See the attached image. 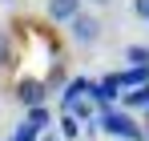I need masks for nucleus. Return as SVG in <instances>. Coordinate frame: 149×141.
Listing matches in <instances>:
<instances>
[{
    "mask_svg": "<svg viewBox=\"0 0 149 141\" xmlns=\"http://www.w3.org/2000/svg\"><path fill=\"white\" fill-rule=\"evenodd\" d=\"M97 129H105L109 137H121V141H145V129L129 117L125 109H101Z\"/></svg>",
    "mask_w": 149,
    "mask_h": 141,
    "instance_id": "f257e3e1",
    "label": "nucleus"
},
{
    "mask_svg": "<svg viewBox=\"0 0 149 141\" xmlns=\"http://www.w3.org/2000/svg\"><path fill=\"white\" fill-rule=\"evenodd\" d=\"M69 36H73L77 45H97L101 40V20L93 12H77L73 20H69Z\"/></svg>",
    "mask_w": 149,
    "mask_h": 141,
    "instance_id": "f03ea898",
    "label": "nucleus"
},
{
    "mask_svg": "<svg viewBox=\"0 0 149 141\" xmlns=\"http://www.w3.org/2000/svg\"><path fill=\"white\" fill-rule=\"evenodd\" d=\"M16 101H20L24 109H36V105H45V81H32V77L16 81Z\"/></svg>",
    "mask_w": 149,
    "mask_h": 141,
    "instance_id": "7ed1b4c3",
    "label": "nucleus"
},
{
    "mask_svg": "<svg viewBox=\"0 0 149 141\" xmlns=\"http://www.w3.org/2000/svg\"><path fill=\"white\" fill-rule=\"evenodd\" d=\"M81 4H85V0H49V8H45V12H49L52 24H69L77 12H81Z\"/></svg>",
    "mask_w": 149,
    "mask_h": 141,
    "instance_id": "20e7f679",
    "label": "nucleus"
},
{
    "mask_svg": "<svg viewBox=\"0 0 149 141\" xmlns=\"http://www.w3.org/2000/svg\"><path fill=\"white\" fill-rule=\"evenodd\" d=\"M81 97H89V77H73V81L65 85V93H61V113H65V109H73Z\"/></svg>",
    "mask_w": 149,
    "mask_h": 141,
    "instance_id": "39448f33",
    "label": "nucleus"
},
{
    "mask_svg": "<svg viewBox=\"0 0 149 141\" xmlns=\"http://www.w3.org/2000/svg\"><path fill=\"white\" fill-rule=\"evenodd\" d=\"M24 125H28V129H36V133H45V129L52 125V113L45 109V105H36V109H24Z\"/></svg>",
    "mask_w": 149,
    "mask_h": 141,
    "instance_id": "423d86ee",
    "label": "nucleus"
},
{
    "mask_svg": "<svg viewBox=\"0 0 149 141\" xmlns=\"http://www.w3.org/2000/svg\"><path fill=\"white\" fill-rule=\"evenodd\" d=\"M125 109H149V85H137V89H125L121 93Z\"/></svg>",
    "mask_w": 149,
    "mask_h": 141,
    "instance_id": "0eeeda50",
    "label": "nucleus"
},
{
    "mask_svg": "<svg viewBox=\"0 0 149 141\" xmlns=\"http://www.w3.org/2000/svg\"><path fill=\"white\" fill-rule=\"evenodd\" d=\"M56 125H61V137H65V141H73V137H81V133H85V125H81L73 113H61V117H56Z\"/></svg>",
    "mask_w": 149,
    "mask_h": 141,
    "instance_id": "6e6552de",
    "label": "nucleus"
},
{
    "mask_svg": "<svg viewBox=\"0 0 149 141\" xmlns=\"http://www.w3.org/2000/svg\"><path fill=\"white\" fill-rule=\"evenodd\" d=\"M125 61H129V69H149V48L145 45H129L125 48Z\"/></svg>",
    "mask_w": 149,
    "mask_h": 141,
    "instance_id": "1a4fd4ad",
    "label": "nucleus"
},
{
    "mask_svg": "<svg viewBox=\"0 0 149 141\" xmlns=\"http://www.w3.org/2000/svg\"><path fill=\"white\" fill-rule=\"evenodd\" d=\"M8 61H12V45H8V36L0 32V69H4Z\"/></svg>",
    "mask_w": 149,
    "mask_h": 141,
    "instance_id": "9d476101",
    "label": "nucleus"
},
{
    "mask_svg": "<svg viewBox=\"0 0 149 141\" xmlns=\"http://www.w3.org/2000/svg\"><path fill=\"white\" fill-rule=\"evenodd\" d=\"M133 16L137 20H149V0H133Z\"/></svg>",
    "mask_w": 149,
    "mask_h": 141,
    "instance_id": "9b49d317",
    "label": "nucleus"
},
{
    "mask_svg": "<svg viewBox=\"0 0 149 141\" xmlns=\"http://www.w3.org/2000/svg\"><path fill=\"white\" fill-rule=\"evenodd\" d=\"M89 4H93V8H105V4H113V0H89Z\"/></svg>",
    "mask_w": 149,
    "mask_h": 141,
    "instance_id": "f8f14e48",
    "label": "nucleus"
},
{
    "mask_svg": "<svg viewBox=\"0 0 149 141\" xmlns=\"http://www.w3.org/2000/svg\"><path fill=\"white\" fill-rule=\"evenodd\" d=\"M36 141H56V133H40V137H36Z\"/></svg>",
    "mask_w": 149,
    "mask_h": 141,
    "instance_id": "ddd939ff",
    "label": "nucleus"
},
{
    "mask_svg": "<svg viewBox=\"0 0 149 141\" xmlns=\"http://www.w3.org/2000/svg\"><path fill=\"white\" fill-rule=\"evenodd\" d=\"M145 141H149V133H145Z\"/></svg>",
    "mask_w": 149,
    "mask_h": 141,
    "instance_id": "4468645a",
    "label": "nucleus"
}]
</instances>
